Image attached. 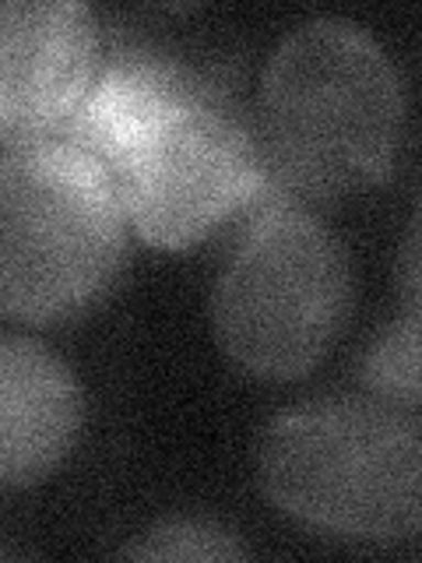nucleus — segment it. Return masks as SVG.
Returning <instances> with one entry per match:
<instances>
[{
	"label": "nucleus",
	"instance_id": "7",
	"mask_svg": "<svg viewBox=\"0 0 422 563\" xmlns=\"http://www.w3.org/2000/svg\"><path fill=\"white\" fill-rule=\"evenodd\" d=\"M85 419L78 377L49 345L0 334V486L46 479L75 448Z\"/></svg>",
	"mask_w": 422,
	"mask_h": 563
},
{
	"label": "nucleus",
	"instance_id": "8",
	"mask_svg": "<svg viewBox=\"0 0 422 563\" xmlns=\"http://www.w3.org/2000/svg\"><path fill=\"white\" fill-rule=\"evenodd\" d=\"M201 78L204 70L190 67L166 49L145 43H116L99 57V67L85 88L78 110L70 113L57 137L85 152L110 176L113 163L131 145V137L163 106L184 96Z\"/></svg>",
	"mask_w": 422,
	"mask_h": 563
},
{
	"label": "nucleus",
	"instance_id": "10",
	"mask_svg": "<svg viewBox=\"0 0 422 563\" xmlns=\"http://www.w3.org/2000/svg\"><path fill=\"white\" fill-rule=\"evenodd\" d=\"M127 560H246L251 550L233 528L211 518H166L141 532L127 550Z\"/></svg>",
	"mask_w": 422,
	"mask_h": 563
},
{
	"label": "nucleus",
	"instance_id": "2",
	"mask_svg": "<svg viewBox=\"0 0 422 563\" xmlns=\"http://www.w3.org/2000/svg\"><path fill=\"white\" fill-rule=\"evenodd\" d=\"M260 489L316 536L387 545L422 518L415 412L380 398H313L271 419L257 451Z\"/></svg>",
	"mask_w": 422,
	"mask_h": 563
},
{
	"label": "nucleus",
	"instance_id": "1",
	"mask_svg": "<svg viewBox=\"0 0 422 563\" xmlns=\"http://www.w3.org/2000/svg\"><path fill=\"white\" fill-rule=\"evenodd\" d=\"M271 184L307 198H345L395 169L404 85L387 49L348 18H310L260 75L257 123Z\"/></svg>",
	"mask_w": 422,
	"mask_h": 563
},
{
	"label": "nucleus",
	"instance_id": "3",
	"mask_svg": "<svg viewBox=\"0 0 422 563\" xmlns=\"http://www.w3.org/2000/svg\"><path fill=\"white\" fill-rule=\"evenodd\" d=\"M127 219L92 158L64 137L0 152V313L64 324L99 307L123 268Z\"/></svg>",
	"mask_w": 422,
	"mask_h": 563
},
{
	"label": "nucleus",
	"instance_id": "6",
	"mask_svg": "<svg viewBox=\"0 0 422 563\" xmlns=\"http://www.w3.org/2000/svg\"><path fill=\"white\" fill-rule=\"evenodd\" d=\"M102 57L96 11L78 0H0V145L57 137Z\"/></svg>",
	"mask_w": 422,
	"mask_h": 563
},
{
	"label": "nucleus",
	"instance_id": "5",
	"mask_svg": "<svg viewBox=\"0 0 422 563\" xmlns=\"http://www.w3.org/2000/svg\"><path fill=\"white\" fill-rule=\"evenodd\" d=\"M110 184L141 240L180 251L254 205L271 173L254 123L204 75L131 137Z\"/></svg>",
	"mask_w": 422,
	"mask_h": 563
},
{
	"label": "nucleus",
	"instance_id": "9",
	"mask_svg": "<svg viewBox=\"0 0 422 563\" xmlns=\"http://www.w3.org/2000/svg\"><path fill=\"white\" fill-rule=\"evenodd\" d=\"M359 380L369 387V398L391 401L404 412L419 409V310L404 313V321L387 324L359 360Z\"/></svg>",
	"mask_w": 422,
	"mask_h": 563
},
{
	"label": "nucleus",
	"instance_id": "4",
	"mask_svg": "<svg viewBox=\"0 0 422 563\" xmlns=\"http://www.w3.org/2000/svg\"><path fill=\"white\" fill-rule=\"evenodd\" d=\"M352 268L342 240L296 201H268L243 229L211 292V328L243 374L296 380L348 321Z\"/></svg>",
	"mask_w": 422,
	"mask_h": 563
},
{
	"label": "nucleus",
	"instance_id": "11",
	"mask_svg": "<svg viewBox=\"0 0 422 563\" xmlns=\"http://www.w3.org/2000/svg\"><path fill=\"white\" fill-rule=\"evenodd\" d=\"M404 292H409V310H419V225H412L404 243Z\"/></svg>",
	"mask_w": 422,
	"mask_h": 563
}]
</instances>
